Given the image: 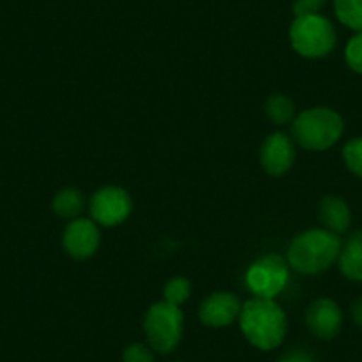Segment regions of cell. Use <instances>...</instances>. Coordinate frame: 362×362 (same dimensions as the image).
Returning <instances> with one entry per match:
<instances>
[{
	"label": "cell",
	"mask_w": 362,
	"mask_h": 362,
	"mask_svg": "<svg viewBox=\"0 0 362 362\" xmlns=\"http://www.w3.org/2000/svg\"><path fill=\"white\" fill-rule=\"evenodd\" d=\"M343 320V311L332 298H318L305 309V325L309 332L322 341H330L339 336Z\"/></svg>",
	"instance_id": "obj_8"
},
{
	"label": "cell",
	"mask_w": 362,
	"mask_h": 362,
	"mask_svg": "<svg viewBox=\"0 0 362 362\" xmlns=\"http://www.w3.org/2000/svg\"><path fill=\"white\" fill-rule=\"evenodd\" d=\"M90 217L102 226H117L127 221L132 211V199L119 187H103L90 197Z\"/></svg>",
	"instance_id": "obj_7"
},
{
	"label": "cell",
	"mask_w": 362,
	"mask_h": 362,
	"mask_svg": "<svg viewBox=\"0 0 362 362\" xmlns=\"http://www.w3.org/2000/svg\"><path fill=\"white\" fill-rule=\"evenodd\" d=\"M242 311L238 297L231 291H217L204 298L203 304L199 305V320L203 325L221 329L228 327L235 322Z\"/></svg>",
	"instance_id": "obj_10"
},
{
	"label": "cell",
	"mask_w": 362,
	"mask_h": 362,
	"mask_svg": "<svg viewBox=\"0 0 362 362\" xmlns=\"http://www.w3.org/2000/svg\"><path fill=\"white\" fill-rule=\"evenodd\" d=\"M343 162L354 176L362 180V137H354L344 144Z\"/></svg>",
	"instance_id": "obj_17"
},
{
	"label": "cell",
	"mask_w": 362,
	"mask_h": 362,
	"mask_svg": "<svg viewBox=\"0 0 362 362\" xmlns=\"http://www.w3.org/2000/svg\"><path fill=\"white\" fill-rule=\"evenodd\" d=\"M279 362H308V358L304 357V355H295V357H290V358H284V361H279Z\"/></svg>",
	"instance_id": "obj_23"
},
{
	"label": "cell",
	"mask_w": 362,
	"mask_h": 362,
	"mask_svg": "<svg viewBox=\"0 0 362 362\" xmlns=\"http://www.w3.org/2000/svg\"><path fill=\"white\" fill-rule=\"evenodd\" d=\"M55 214L62 218H75L83 208V197L76 189H62L52 203Z\"/></svg>",
	"instance_id": "obj_15"
},
{
	"label": "cell",
	"mask_w": 362,
	"mask_h": 362,
	"mask_svg": "<svg viewBox=\"0 0 362 362\" xmlns=\"http://www.w3.org/2000/svg\"><path fill=\"white\" fill-rule=\"evenodd\" d=\"M264 112L274 123L286 124L295 117V103L284 95H274L267 100Z\"/></svg>",
	"instance_id": "obj_16"
},
{
	"label": "cell",
	"mask_w": 362,
	"mask_h": 362,
	"mask_svg": "<svg viewBox=\"0 0 362 362\" xmlns=\"http://www.w3.org/2000/svg\"><path fill=\"white\" fill-rule=\"evenodd\" d=\"M144 332L151 350L169 354L181 341L183 334V313L169 302H156L144 316Z\"/></svg>",
	"instance_id": "obj_5"
},
{
	"label": "cell",
	"mask_w": 362,
	"mask_h": 362,
	"mask_svg": "<svg viewBox=\"0 0 362 362\" xmlns=\"http://www.w3.org/2000/svg\"><path fill=\"white\" fill-rule=\"evenodd\" d=\"M351 318L355 325L362 330V297H357L351 302Z\"/></svg>",
	"instance_id": "obj_22"
},
{
	"label": "cell",
	"mask_w": 362,
	"mask_h": 362,
	"mask_svg": "<svg viewBox=\"0 0 362 362\" xmlns=\"http://www.w3.org/2000/svg\"><path fill=\"white\" fill-rule=\"evenodd\" d=\"M240 327L243 336L259 350H274L284 341L288 318L274 298H252L242 305Z\"/></svg>",
	"instance_id": "obj_1"
},
{
	"label": "cell",
	"mask_w": 362,
	"mask_h": 362,
	"mask_svg": "<svg viewBox=\"0 0 362 362\" xmlns=\"http://www.w3.org/2000/svg\"><path fill=\"white\" fill-rule=\"evenodd\" d=\"M344 132V121L329 107H315L298 114L293 121L295 141L309 151H325L337 144Z\"/></svg>",
	"instance_id": "obj_3"
},
{
	"label": "cell",
	"mask_w": 362,
	"mask_h": 362,
	"mask_svg": "<svg viewBox=\"0 0 362 362\" xmlns=\"http://www.w3.org/2000/svg\"><path fill=\"white\" fill-rule=\"evenodd\" d=\"M247 286L256 297L274 298L288 281V267L277 254H268L252 263L247 272Z\"/></svg>",
	"instance_id": "obj_6"
},
{
	"label": "cell",
	"mask_w": 362,
	"mask_h": 362,
	"mask_svg": "<svg viewBox=\"0 0 362 362\" xmlns=\"http://www.w3.org/2000/svg\"><path fill=\"white\" fill-rule=\"evenodd\" d=\"M190 297V281L185 279V277H174L163 288V298L169 304L177 305L183 304L187 298Z\"/></svg>",
	"instance_id": "obj_18"
},
{
	"label": "cell",
	"mask_w": 362,
	"mask_h": 362,
	"mask_svg": "<svg viewBox=\"0 0 362 362\" xmlns=\"http://www.w3.org/2000/svg\"><path fill=\"white\" fill-rule=\"evenodd\" d=\"M261 165L272 176H283L284 173L291 169L295 162V148L293 142L288 135L281 134H272L263 142L259 151Z\"/></svg>",
	"instance_id": "obj_11"
},
{
	"label": "cell",
	"mask_w": 362,
	"mask_h": 362,
	"mask_svg": "<svg viewBox=\"0 0 362 362\" xmlns=\"http://www.w3.org/2000/svg\"><path fill=\"white\" fill-rule=\"evenodd\" d=\"M291 47L308 59L327 57L334 50L337 34L329 18L322 15L297 16L290 27Z\"/></svg>",
	"instance_id": "obj_4"
},
{
	"label": "cell",
	"mask_w": 362,
	"mask_h": 362,
	"mask_svg": "<svg viewBox=\"0 0 362 362\" xmlns=\"http://www.w3.org/2000/svg\"><path fill=\"white\" fill-rule=\"evenodd\" d=\"M62 247L75 259H87L100 247V231L89 218H75L62 235Z\"/></svg>",
	"instance_id": "obj_9"
},
{
	"label": "cell",
	"mask_w": 362,
	"mask_h": 362,
	"mask_svg": "<svg viewBox=\"0 0 362 362\" xmlns=\"http://www.w3.org/2000/svg\"><path fill=\"white\" fill-rule=\"evenodd\" d=\"M334 13L341 25L361 33L362 30V0H332Z\"/></svg>",
	"instance_id": "obj_14"
},
{
	"label": "cell",
	"mask_w": 362,
	"mask_h": 362,
	"mask_svg": "<svg viewBox=\"0 0 362 362\" xmlns=\"http://www.w3.org/2000/svg\"><path fill=\"white\" fill-rule=\"evenodd\" d=\"M318 217L323 228L336 235H343L351 226V211L346 201L339 196H325L318 204Z\"/></svg>",
	"instance_id": "obj_12"
},
{
	"label": "cell",
	"mask_w": 362,
	"mask_h": 362,
	"mask_svg": "<svg viewBox=\"0 0 362 362\" xmlns=\"http://www.w3.org/2000/svg\"><path fill=\"white\" fill-rule=\"evenodd\" d=\"M344 61L346 66L357 75H362V30L350 37L344 48Z\"/></svg>",
	"instance_id": "obj_19"
},
{
	"label": "cell",
	"mask_w": 362,
	"mask_h": 362,
	"mask_svg": "<svg viewBox=\"0 0 362 362\" xmlns=\"http://www.w3.org/2000/svg\"><path fill=\"white\" fill-rule=\"evenodd\" d=\"M327 4V0H295L293 13L295 16L320 15V9Z\"/></svg>",
	"instance_id": "obj_21"
},
{
	"label": "cell",
	"mask_w": 362,
	"mask_h": 362,
	"mask_svg": "<svg viewBox=\"0 0 362 362\" xmlns=\"http://www.w3.org/2000/svg\"><path fill=\"white\" fill-rule=\"evenodd\" d=\"M337 267L348 281L362 283V231H354L341 243Z\"/></svg>",
	"instance_id": "obj_13"
},
{
	"label": "cell",
	"mask_w": 362,
	"mask_h": 362,
	"mask_svg": "<svg viewBox=\"0 0 362 362\" xmlns=\"http://www.w3.org/2000/svg\"><path fill=\"white\" fill-rule=\"evenodd\" d=\"M341 238L329 229H309L291 240L288 247V263L304 276H315L329 270L337 261Z\"/></svg>",
	"instance_id": "obj_2"
},
{
	"label": "cell",
	"mask_w": 362,
	"mask_h": 362,
	"mask_svg": "<svg viewBox=\"0 0 362 362\" xmlns=\"http://www.w3.org/2000/svg\"><path fill=\"white\" fill-rule=\"evenodd\" d=\"M123 361L124 362H155L151 348L144 346L141 343H134L130 346L124 348L123 351Z\"/></svg>",
	"instance_id": "obj_20"
}]
</instances>
